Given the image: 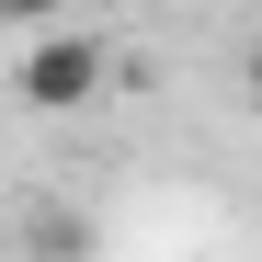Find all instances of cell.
Wrapping results in <instances>:
<instances>
[{"label":"cell","instance_id":"obj_1","mask_svg":"<svg viewBox=\"0 0 262 262\" xmlns=\"http://www.w3.org/2000/svg\"><path fill=\"white\" fill-rule=\"evenodd\" d=\"M103 80H114V46H103V34L46 23V34H23V57H12V103L23 114H80Z\"/></svg>","mask_w":262,"mask_h":262},{"label":"cell","instance_id":"obj_2","mask_svg":"<svg viewBox=\"0 0 262 262\" xmlns=\"http://www.w3.org/2000/svg\"><path fill=\"white\" fill-rule=\"evenodd\" d=\"M12 239H23V262H103L92 205H23V216H12Z\"/></svg>","mask_w":262,"mask_h":262},{"label":"cell","instance_id":"obj_3","mask_svg":"<svg viewBox=\"0 0 262 262\" xmlns=\"http://www.w3.org/2000/svg\"><path fill=\"white\" fill-rule=\"evenodd\" d=\"M57 23V0H0V34H46Z\"/></svg>","mask_w":262,"mask_h":262},{"label":"cell","instance_id":"obj_4","mask_svg":"<svg viewBox=\"0 0 262 262\" xmlns=\"http://www.w3.org/2000/svg\"><path fill=\"white\" fill-rule=\"evenodd\" d=\"M239 80H251V103H262V34H251V46H239Z\"/></svg>","mask_w":262,"mask_h":262}]
</instances>
